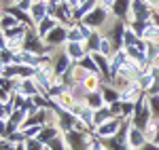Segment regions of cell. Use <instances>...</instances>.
I'll return each mask as SVG.
<instances>
[{
    "instance_id": "cell-7",
    "label": "cell",
    "mask_w": 159,
    "mask_h": 150,
    "mask_svg": "<svg viewBox=\"0 0 159 150\" xmlns=\"http://www.w3.org/2000/svg\"><path fill=\"white\" fill-rule=\"evenodd\" d=\"M91 32L93 30L89 25H85L83 21H74L72 25H68V42H87Z\"/></svg>"
},
{
    "instance_id": "cell-34",
    "label": "cell",
    "mask_w": 159,
    "mask_h": 150,
    "mask_svg": "<svg viewBox=\"0 0 159 150\" xmlns=\"http://www.w3.org/2000/svg\"><path fill=\"white\" fill-rule=\"evenodd\" d=\"M155 144H159V129H157V135H155Z\"/></svg>"
},
{
    "instance_id": "cell-22",
    "label": "cell",
    "mask_w": 159,
    "mask_h": 150,
    "mask_svg": "<svg viewBox=\"0 0 159 150\" xmlns=\"http://www.w3.org/2000/svg\"><path fill=\"white\" fill-rule=\"evenodd\" d=\"M79 66H81V68H85L87 72H91V74H100L98 66H96V59H93L91 55H85V57L79 62Z\"/></svg>"
},
{
    "instance_id": "cell-9",
    "label": "cell",
    "mask_w": 159,
    "mask_h": 150,
    "mask_svg": "<svg viewBox=\"0 0 159 150\" xmlns=\"http://www.w3.org/2000/svg\"><path fill=\"white\" fill-rule=\"evenodd\" d=\"M112 15L121 21H129L132 19V0H115L112 4Z\"/></svg>"
},
{
    "instance_id": "cell-33",
    "label": "cell",
    "mask_w": 159,
    "mask_h": 150,
    "mask_svg": "<svg viewBox=\"0 0 159 150\" xmlns=\"http://www.w3.org/2000/svg\"><path fill=\"white\" fill-rule=\"evenodd\" d=\"M151 68H155V70H159V57L155 59V62H153V66H151Z\"/></svg>"
},
{
    "instance_id": "cell-35",
    "label": "cell",
    "mask_w": 159,
    "mask_h": 150,
    "mask_svg": "<svg viewBox=\"0 0 159 150\" xmlns=\"http://www.w3.org/2000/svg\"><path fill=\"white\" fill-rule=\"evenodd\" d=\"M17 2H21V0H13V4H17Z\"/></svg>"
},
{
    "instance_id": "cell-15",
    "label": "cell",
    "mask_w": 159,
    "mask_h": 150,
    "mask_svg": "<svg viewBox=\"0 0 159 150\" xmlns=\"http://www.w3.org/2000/svg\"><path fill=\"white\" fill-rule=\"evenodd\" d=\"M61 133H64V131L60 129V125H45V127H43V133L38 135V139L47 146L49 142H53L55 138H60Z\"/></svg>"
},
{
    "instance_id": "cell-16",
    "label": "cell",
    "mask_w": 159,
    "mask_h": 150,
    "mask_svg": "<svg viewBox=\"0 0 159 150\" xmlns=\"http://www.w3.org/2000/svg\"><path fill=\"white\" fill-rule=\"evenodd\" d=\"M91 57L96 59V66H98L100 74L106 78V83H110V57H104L100 53H91Z\"/></svg>"
},
{
    "instance_id": "cell-36",
    "label": "cell",
    "mask_w": 159,
    "mask_h": 150,
    "mask_svg": "<svg viewBox=\"0 0 159 150\" xmlns=\"http://www.w3.org/2000/svg\"><path fill=\"white\" fill-rule=\"evenodd\" d=\"M2 11H4V9H2ZM2 11H0V21H2Z\"/></svg>"
},
{
    "instance_id": "cell-28",
    "label": "cell",
    "mask_w": 159,
    "mask_h": 150,
    "mask_svg": "<svg viewBox=\"0 0 159 150\" xmlns=\"http://www.w3.org/2000/svg\"><path fill=\"white\" fill-rule=\"evenodd\" d=\"M15 146H17V144H13L9 138H2V139H0V150H15Z\"/></svg>"
},
{
    "instance_id": "cell-10",
    "label": "cell",
    "mask_w": 159,
    "mask_h": 150,
    "mask_svg": "<svg viewBox=\"0 0 159 150\" xmlns=\"http://www.w3.org/2000/svg\"><path fill=\"white\" fill-rule=\"evenodd\" d=\"M144 144H147V135H144V131L132 125V127H129V133H127V148L140 150Z\"/></svg>"
},
{
    "instance_id": "cell-24",
    "label": "cell",
    "mask_w": 159,
    "mask_h": 150,
    "mask_svg": "<svg viewBox=\"0 0 159 150\" xmlns=\"http://www.w3.org/2000/svg\"><path fill=\"white\" fill-rule=\"evenodd\" d=\"M138 40H140V38H138V34H136L134 30L127 25V30H125V34H123V49H125V47H132V45H134V42H138Z\"/></svg>"
},
{
    "instance_id": "cell-21",
    "label": "cell",
    "mask_w": 159,
    "mask_h": 150,
    "mask_svg": "<svg viewBox=\"0 0 159 150\" xmlns=\"http://www.w3.org/2000/svg\"><path fill=\"white\" fill-rule=\"evenodd\" d=\"M15 25H19L17 17H15V15H11L9 11H2V21H0V30H2V32H7V30L15 28Z\"/></svg>"
},
{
    "instance_id": "cell-17",
    "label": "cell",
    "mask_w": 159,
    "mask_h": 150,
    "mask_svg": "<svg viewBox=\"0 0 159 150\" xmlns=\"http://www.w3.org/2000/svg\"><path fill=\"white\" fill-rule=\"evenodd\" d=\"M102 97H104V101H106V106H110V104H115V101L121 100V93H119V89H115L110 83H104L102 85Z\"/></svg>"
},
{
    "instance_id": "cell-12",
    "label": "cell",
    "mask_w": 159,
    "mask_h": 150,
    "mask_svg": "<svg viewBox=\"0 0 159 150\" xmlns=\"http://www.w3.org/2000/svg\"><path fill=\"white\" fill-rule=\"evenodd\" d=\"M64 49H66L68 57H70L74 63H79L85 55H89V53H87L85 42H66V45H64Z\"/></svg>"
},
{
    "instance_id": "cell-25",
    "label": "cell",
    "mask_w": 159,
    "mask_h": 150,
    "mask_svg": "<svg viewBox=\"0 0 159 150\" xmlns=\"http://www.w3.org/2000/svg\"><path fill=\"white\" fill-rule=\"evenodd\" d=\"M21 131H24L25 139H34V138H38V135L43 133V125H30V127H24Z\"/></svg>"
},
{
    "instance_id": "cell-8",
    "label": "cell",
    "mask_w": 159,
    "mask_h": 150,
    "mask_svg": "<svg viewBox=\"0 0 159 150\" xmlns=\"http://www.w3.org/2000/svg\"><path fill=\"white\" fill-rule=\"evenodd\" d=\"M66 42H68V28L61 25V24L57 28H53L49 34H47V38H45V45H49L53 49H61Z\"/></svg>"
},
{
    "instance_id": "cell-30",
    "label": "cell",
    "mask_w": 159,
    "mask_h": 150,
    "mask_svg": "<svg viewBox=\"0 0 159 150\" xmlns=\"http://www.w3.org/2000/svg\"><path fill=\"white\" fill-rule=\"evenodd\" d=\"M0 118H9V114H7V108H4V104L0 101Z\"/></svg>"
},
{
    "instance_id": "cell-37",
    "label": "cell",
    "mask_w": 159,
    "mask_h": 150,
    "mask_svg": "<svg viewBox=\"0 0 159 150\" xmlns=\"http://www.w3.org/2000/svg\"><path fill=\"white\" fill-rule=\"evenodd\" d=\"M0 70H2V57H0Z\"/></svg>"
},
{
    "instance_id": "cell-31",
    "label": "cell",
    "mask_w": 159,
    "mask_h": 150,
    "mask_svg": "<svg viewBox=\"0 0 159 150\" xmlns=\"http://www.w3.org/2000/svg\"><path fill=\"white\" fill-rule=\"evenodd\" d=\"M147 2L151 4V6H153V9H155V11L159 9V0H147Z\"/></svg>"
},
{
    "instance_id": "cell-5",
    "label": "cell",
    "mask_w": 159,
    "mask_h": 150,
    "mask_svg": "<svg viewBox=\"0 0 159 150\" xmlns=\"http://www.w3.org/2000/svg\"><path fill=\"white\" fill-rule=\"evenodd\" d=\"M51 62H53V72H55V76H57V78H61V76L70 70V66L74 63L72 59L68 57V53H66V49H64V47H61V49H57L55 53H51Z\"/></svg>"
},
{
    "instance_id": "cell-14",
    "label": "cell",
    "mask_w": 159,
    "mask_h": 150,
    "mask_svg": "<svg viewBox=\"0 0 159 150\" xmlns=\"http://www.w3.org/2000/svg\"><path fill=\"white\" fill-rule=\"evenodd\" d=\"M57 25H60V21H57V19H55L53 15H49V17H45V19L40 21V24L34 25V32H36L38 36L45 40V38H47V34H49L53 28H57Z\"/></svg>"
},
{
    "instance_id": "cell-19",
    "label": "cell",
    "mask_w": 159,
    "mask_h": 150,
    "mask_svg": "<svg viewBox=\"0 0 159 150\" xmlns=\"http://www.w3.org/2000/svg\"><path fill=\"white\" fill-rule=\"evenodd\" d=\"M110 118H115V114L110 112L108 106H104V108H100V110H96V114H93V129L100 125H104L106 121H110Z\"/></svg>"
},
{
    "instance_id": "cell-23",
    "label": "cell",
    "mask_w": 159,
    "mask_h": 150,
    "mask_svg": "<svg viewBox=\"0 0 159 150\" xmlns=\"http://www.w3.org/2000/svg\"><path fill=\"white\" fill-rule=\"evenodd\" d=\"M147 100H148L151 114H153V121L159 123V95H147Z\"/></svg>"
},
{
    "instance_id": "cell-3",
    "label": "cell",
    "mask_w": 159,
    "mask_h": 150,
    "mask_svg": "<svg viewBox=\"0 0 159 150\" xmlns=\"http://www.w3.org/2000/svg\"><path fill=\"white\" fill-rule=\"evenodd\" d=\"M153 121V114H151V108H148V100L147 95H142L140 100L136 101V110H134V116H132V125L138 127V129H144Z\"/></svg>"
},
{
    "instance_id": "cell-1",
    "label": "cell",
    "mask_w": 159,
    "mask_h": 150,
    "mask_svg": "<svg viewBox=\"0 0 159 150\" xmlns=\"http://www.w3.org/2000/svg\"><path fill=\"white\" fill-rule=\"evenodd\" d=\"M110 17H112V11L106 9V6H102V4L98 2V4H96V6H93V9L83 17V24L89 25L91 30H100V32H102V30H104V25L110 21Z\"/></svg>"
},
{
    "instance_id": "cell-6",
    "label": "cell",
    "mask_w": 159,
    "mask_h": 150,
    "mask_svg": "<svg viewBox=\"0 0 159 150\" xmlns=\"http://www.w3.org/2000/svg\"><path fill=\"white\" fill-rule=\"evenodd\" d=\"M153 15H155V9L148 4L147 0H132V19H136V21H151Z\"/></svg>"
},
{
    "instance_id": "cell-26",
    "label": "cell",
    "mask_w": 159,
    "mask_h": 150,
    "mask_svg": "<svg viewBox=\"0 0 159 150\" xmlns=\"http://www.w3.org/2000/svg\"><path fill=\"white\" fill-rule=\"evenodd\" d=\"M47 150H70L68 144H66V139H64V133H61L60 138H55L53 142H49L47 144Z\"/></svg>"
},
{
    "instance_id": "cell-13",
    "label": "cell",
    "mask_w": 159,
    "mask_h": 150,
    "mask_svg": "<svg viewBox=\"0 0 159 150\" xmlns=\"http://www.w3.org/2000/svg\"><path fill=\"white\" fill-rule=\"evenodd\" d=\"M119 93H121V101H129V104H136L142 95H147V93L140 89L138 83H132L129 87H125L123 91H119Z\"/></svg>"
},
{
    "instance_id": "cell-20",
    "label": "cell",
    "mask_w": 159,
    "mask_h": 150,
    "mask_svg": "<svg viewBox=\"0 0 159 150\" xmlns=\"http://www.w3.org/2000/svg\"><path fill=\"white\" fill-rule=\"evenodd\" d=\"M100 40H102V32H100V30H93V32H91V36L87 38V42H85L87 53H89V55H91V53H98Z\"/></svg>"
},
{
    "instance_id": "cell-2",
    "label": "cell",
    "mask_w": 159,
    "mask_h": 150,
    "mask_svg": "<svg viewBox=\"0 0 159 150\" xmlns=\"http://www.w3.org/2000/svg\"><path fill=\"white\" fill-rule=\"evenodd\" d=\"M123 121H125V118H121V116H115V118H110V121H106L104 125H100V127H96V129H93V135H96V138H100L102 142L115 139V138H117V133L121 131Z\"/></svg>"
},
{
    "instance_id": "cell-11",
    "label": "cell",
    "mask_w": 159,
    "mask_h": 150,
    "mask_svg": "<svg viewBox=\"0 0 159 150\" xmlns=\"http://www.w3.org/2000/svg\"><path fill=\"white\" fill-rule=\"evenodd\" d=\"M30 17H32L34 25L40 24L45 17H49V2L47 0H34L32 9H30Z\"/></svg>"
},
{
    "instance_id": "cell-32",
    "label": "cell",
    "mask_w": 159,
    "mask_h": 150,
    "mask_svg": "<svg viewBox=\"0 0 159 150\" xmlns=\"http://www.w3.org/2000/svg\"><path fill=\"white\" fill-rule=\"evenodd\" d=\"M15 150H25V142H24V144H17V146H15Z\"/></svg>"
},
{
    "instance_id": "cell-18",
    "label": "cell",
    "mask_w": 159,
    "mask_h": 150,
    "mask_svg": "<svg viewBox=\"0 0 159 150\" xmlns=\"http://www.w3.org/2000/svg\"><path fill=\"white\" fill-rule=\"evenodd\" d=\"M85 104L91 108V110H100V108H104L106 106V101L102 97V91H89L85 97Z\"/></svg>"
},
{
    "instance_id": "cell-38",
    "label": "cell",
    "mask_w": 159,
    "mask_h": 150,
    "mask_svg": "<svg viewBox=\"0 0 159 150\" xmlns=\"http://www.w3.org/2000/svg\"><path fill=\"white\" fill-rule=\"evenodd\" d=\"M157 15H159V9H157Z\"/></svg>"
},
{
    "instance_id": "cell-27",
    "label": "cell",
    "mask_w": 159,
    "mask_h": 150,
    "mask_svg": "<svg viewBox=\"0 0 159 150\" xmlns=\"http://www.w3.org/2000/svg\"><path fill=\"white\" fill-rule=\"evenodd\" d=\"M25 150H47V146L38 138H34V139H25Z\"/></svg>"
},
{
    "instance_id": "cell-4",
    "label": "cell",
    "mask_w": 159,
    "mask_h": 150,
    "mask_svg": "<svg viewBox=\"0 0 159 150\" xmlns=\"http://www.w3.org/2000/svg\"><path fill=\"white\" fill-rule=\"evenodd\" d=\"M93 131H76V129H70V131H64V139L68 144L70 150H87V142L91 138Z\"/></svg>"
},
{
    "instance_id": "cell-29",
    "label": "cell",
    "mask_w": 159,
    "mask_h": 150,
    "mask_svg": "<svg viewBox=\"0 0 159 150\" xmlns=\"http://www.w3.org/2000/svg\"><path fill=\"white\" fill-rule=\"evenodd\" d=\"M140 150H159V144H155V142H147Z\"/></svg>"
}]
</instances>
